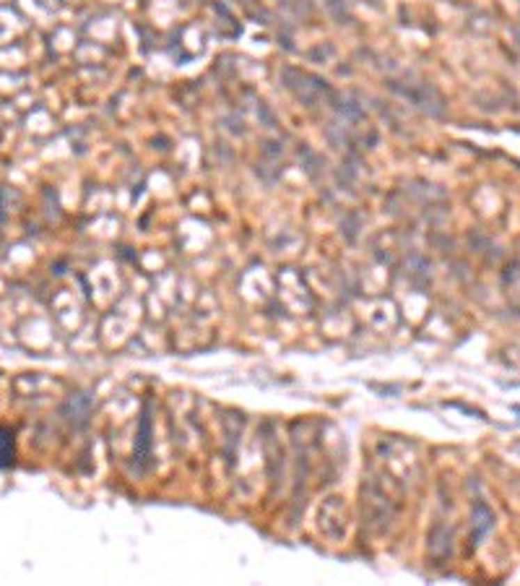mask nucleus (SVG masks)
I'll return each mask as SVG.
<instances>
[{
  "instance_id": "1",
  "label": "nucleus",
  "mask_w": 520,
  "mask_h": 586,
  "mask_svg": "<svg viewBox=\"0 0 520 586\" xmlns=\"http://www.w3.org/2000/svg\"><path fill=\"white\" fill-rule=\"evenodd\" d=\"M16 456V443H13V430L6 425H0V469H6L13 464Z\"/></svg>"
}]
</instances>
